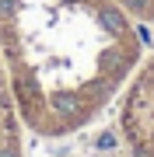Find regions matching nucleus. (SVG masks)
Listing matches in <instances>:
<instances>
[{"label":"nucleus","mask_w":154,"mask_h":157,"mask_svg":"<svg viewBox=\"0 0 154 157\" xmlns=\"http://www.w3.org/2000/svg\"><path fill=\"white\" fill-rule=\"evenodd\" d=\"M0 157H21V115H18L4 63H0Z\"/></svg>","instance_id":"7ed1b4c3"},{"label":"nucleus","mask_w":154,"mask_h":157,"mask_svg":"<svg viewBox=\"0 0 154 157\" xmlns=\"http://www.w3.org/2000/svg\"><path fill=\"white\" fill-rule=\"evenodd\" d=\"M119 4H123L133 17H137V21L154 25V0H119Z\"/></svg>","instance_id":"20e7f679"},{"label":"nucleus","mask_w":154,"mask_h":157,"mask_svg":"<svg viewBox=\"0 0 154 157\" xmlns=\"http://www.w3.org/2000/svg\"><path fill=\"white\" fill-rule=\"evenodd\" d=\"M119 0H0V63L21 122L67 136L102 112L140 63Z\"/></svg>","instance_id":"f257e3e1"},{"label":"nucleus","mask_w":154,"mask_h":157,"mask_svg":"<svg viewBox=\"0 0 154 157\" xmlns=\"http://www.w3.org/2000/svg\"><path fill=\"white\" fill-rule=\"evenodd\" d=\"M154 157V59L137 73L123 101V154Z\"/></svg>","instance_id":"f03ea898"}]
</instances>
